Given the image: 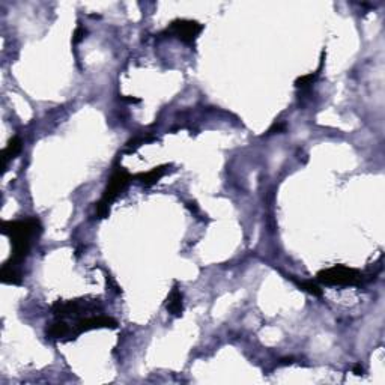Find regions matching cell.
Segmentation results:
<instances>
[{"label":"cell","instance_id":"1","mask_svg":"<svg viewBox=\"0 0 385 385\" xmlns=\"http://www.w3.org/2000/svg\"><path fill=\"white\" fill-rule=\"evenodd\" d=\"M41 230H42L41 223L35 217L20 221H3L2 233L9 236L12 244V256L5 265L15 267L17 264H21L30 251L32 239L38 236Z\"/></svg>","mask_w":385,"mask_h":385},{"label":"cell","instance_id":"2","mask_svg":"<svg viewBox=\"0 0 385 385\" xmlns=\"http://www.w3.org/2000/svg\"><path fill=\"white\" fill-rule=\"evenodd\" d=\"M130 181H131V175L125 169H117L111 175L102 199L96 203V215H98V218H105L108 215L110 205L116 200V197L120 192L125 190V187L128 185Z\"/></svg>","mask_w":385,"mask_h":385},{"label":"cell","instance_id":"3","mask_svg":"<svg viewBox=\"0 0 385 385\" xmlns=\"http://www.w3.org/2000/svg\"><path fill=\"white\" fill-rule=\"evenodd\" d=\"M316 279L317 282L331 286H357L361 283V273L345 265H336L319 271Z\"/></svg>","mask_w":385,"mask_h":385},{"label":"cell","instance_id":"4","mask_svg":"<svg viewBox=\"0 0 385 385\" xmlns=\"http://www.w3.org/2000/svg\"><path fill=\"white\" fill-rule=\"evenodd\" d=\"M202 29H203V26L200 23H197V21H192V20H175L167 27V32L175 35L182 42L191 45V44H194L196 38L199 36V33L202 32Z\"/></svg>","mask_w":385,"mask_h":385},{"label":"cell","instance_id":"5","mask_svg":"<svg viewBox=\"0 0 385 385\" xmlns=\"http://www.w3.org/2000/svg\"><path fill=\"white\" fill-rule=\"evenodd\" d=\"M117 327V322L113 317L108 316H95V317H86L82 319L76 327V334H82L91 330H99V328H111L114 330Z\"/></svg>","mask_w":385,"mask_h":385},{"label":"cell","instance_id":"6","mask_svg":"<svg viewBox=\"0 0 385 385\" xmlns=\"http://www.w3.org/2000/svg\"><path fill=\"white\" fill-rule=\"evenodd\" d=\"M167 170V166H158V167H154L152 170L146 172V173H142L139 175V179L142 182V185L145 187H152L154 184H157L166 173Z\"/></svg>","mask_w":385,"mask_h":385},{"label":"cell","instance_id":"7","mask_svg":"<svg viewBox=\"0 0 385 385\" xmlns=\"http://www.w3.org/2000/svg\"><path fill=\"white\" fill-rule=\"evenodd\" d=\"M167 310L173 314V316H181L184 311V305H182V293L178 289V286H175L169 299H167Z\"/></svg>","mask_w":385,"mask_h":385},{"label":"cell","instance_id":"8","mask_svg":"<svg viewBox=\"0 0 385 385\" xmlns=\"http://www.w3.org/2000/svg\"><path fill=\"white\" fill-rule=\"evenodd\" d=\"M21 140L18 139V137H12L11 140H9V143H8V146L2 151V158H3V167H6V164L11 161V160H14L18 154H20V151H21Z\"/></svg>","mask_w":385,"mask_h":385},{"label":"cell","instance_id":"9","mask_svg":"<svg viewBox=\"0 0 385 385\" xmlns=\"http://www.w3.org/2000/svg\"><path fill=\"white\" fill-rule=\"evenodd\" d=\"M2 282L5 285H20L21 283V276L15 270V267L3 265L2 267Z\"/></svg>","mask_w":385,"mask_h":385},{"label":"cell","instance_id":"10","mask_svg":"<svg viewBox=\"0 0 385 385\" xmlns=\"http://www.w3.org/2000/svg\"><path fill=\"white\" fill-rule=\"evenodd\" d=\"M68 333H70V328H68V325H67L63 320L54 322L50 328H47V336H48L50 339H62V337H65Z\"/></svg>","mask_w":385,"mask_h":385},{"label":"cell","instance_id":"11","mask_svg":"<svg viewBox=\"0 0 385 385\" xmlns=\"http://www.w3.org/2000/svg\"><path fill=\"white\" fill-rule=\"evenodd\" d=\"M299 288L302 289V290H305V292H308V293H311V295H314V296H320L322 295V290L320 288L314 283V282H310V280H307V282H299V280H295L293 277H290Z\"/></svg>","mask_w":385,"mask_h":385},{"label":"cell","instance_id":"12","mask_svg":"<svg viewBox=\"0 0 385 385\" xmlns=\"http://www.w3.org/2000/svg\"><path fill=\"white\" fill-rule=\"evenodd\" d=\"M317 74H319V73H311V74H305V76L298 77V79H296V82H295V86H296V88L304 89V88H307V86L313 85V82L316 80Z\"/></svg>","mask_w":385,"mask_h":385},{"label":"cell","instance_id":"13","mask_svg":"<svg viewBox=\"0 0 385 385\" xmlns=\"http://www.w3.org/2000/svg\"><path fill=\"white\" fill-rule=\"evenodd\" d=\"M85 36H86V30H85L82 26H79V27L76 29V32H74V36H73V42H74V44H79L82 39H85Z\"/></svg>","mask_w":385,"mask_h":385},{"label":"cell","instance_id":"14","mask_svg":"<svg viewBox=\"0 0 385 385\" xmlns=\"http://www.w3.org/2000/svg\"><path fill=\"white\" fill-rule=\"evenodd\" d=\"M286 130V125L282 123V122H276L270 130H268V134H276V133H283Z\"/></svg>","mask_w":385,"mask_h":385},{"label":"cell","instance_id":"15","mask_svg":"<svg viewBox=\"0 0 385 385\" xmlns=\"http://www.w3.org/2000/svg\"><path fill=\"white\" fill-rule=\"evenodd\" d=\"M122 101H126V102H140V99H137V98H128V96H122Z\"/></svg>","mask_w":385,"mask_h":385},{"label":"cell","instance_id":"16","mask_svg":"<svg viewBox=\"0 0 385 385\" xmlns=\"http://www.w3.org/2000/svg\"><path fill=\"white\" fill-rule=\"evenodd\" d=\"M354 373H355L357 376L363 375V367H361V366H355V367H354Z\"/></svg>","mask_w":385,"mask_h":385},{"label":"cell","instance_id":"17","mask_svg":"<svg viewBox=\"0 0 385 385\" xmlns=\"http://www.w3.org/2000/svg\"><path fill=\"white\" fill-rule=\"evenodd\" d=\"M292 363H293V358H292V357H290V358H283V360L280 361V364H285V366H286V364H292Z\"/></svg>","mask_w":385,"mask_h":385}]
</instances>
